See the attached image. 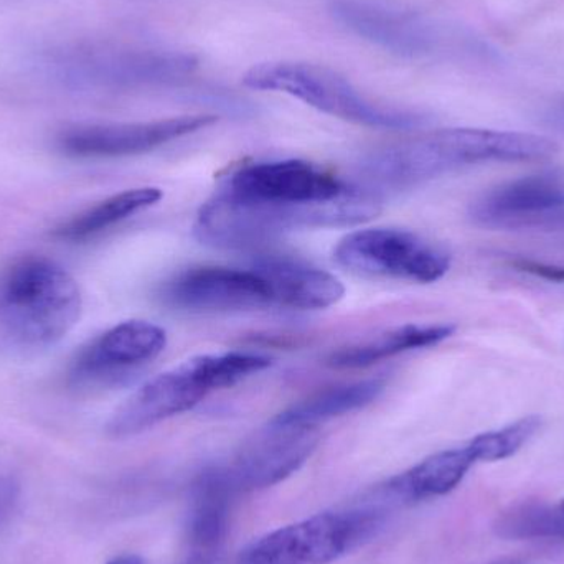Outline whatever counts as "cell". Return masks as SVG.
<instances>
[{"label": "cell", "mask_w": 564, "mask_h": 564, "mask_svg": "<svg viewBox=\"0 0 564 564\" xmlns=\"http://www.w3.org/2000/svg\"><path fill=\"white\" fill-rule=\"evenodd\" d=\"M384 391V381L380 378L355 381V383L338 384L308 394L299 403L282 411L273 421L281 424H297V426H315L324 421L354 413L373 403Z\"/></svg>", "instance_id": "obj_20"}, {"label": "cell", "mask_w": 564, "mask_h": 564, "mask_svg": "<svg viewBox=\"0 0 564 564\" xmlns=\"http://www.w3.org/2000/svg\"><path fill=\"white\" fill-rule=\"evenodd\" d=\"M476 464L479 460L469 443L441 451L388 480L378 494L384 500L390 499V503H416L447 496L460 486Z\"/></svg>", "instance_id": "obj_17"}, {"label": "cell", "mask_w": 564, "mask_h": 564, "mask_svg": "<svg viewBox=\"0 0 564 564\" xmlns=\"http://www.w3.org/2000/svg\"><path fill=\"white\" fill-rule=\"evenodd\" d=\"M387 519V503L380 499L317 513L261 536L241 552L238 564H328L377 539Z\"/></svg>", "instance_id": "obj_4"}, {"label": "cell", "mask_w": 564, "mask_h": 564, "mask_svg": "<svg viewBox=\"0 0 564 564\" xmlns=\"http://www.w3.org/2000/svg\"><path fill=\"white\" fill-rule=\"evenodd\" d=\"M456 327L451 324H408L378 335L365 344L351 345L334 351L328 365L335 368H365L400 354L434 347L453 337Z\"/></svg>", "instance_id": "obj_19"}, {"label": "cell", "mask_w": 564, "mask_h": 564, "mask_svg": "<svg viewBox=\"0 0 564 564\" xmlns=\"http://www.w3.org/2000/svg\"><path fill=\"white\" fill-rule=\"evenodd\" d=\"M335 261L351 273L431 284L451 268L446 250L413 231L367 228L347 235L335 248Z\"/></svg>", "instance_id": "obj_6"}, {"label": "cell", "mask_w": 564, "mask_h": 564, "mask_svg": "<svg viewBox=\"0 0 564 564\" xmlns=\"http://www.w3.org/2000/svg\"><path fill=\"white\" fill-rule=\"evenodd\" d=\"M237 494L224 464L207 466L195 477L191 487L187 520V540L191 545L188 563H214L227 536L231 502Z\"/></svg>", "instance_id": "obj_15"}, {"label": "cell", "mask_w": 564, "mask_h": 564, "mask_svg": "<svg viewBox=\"0 0 564 564\" xmlns=\"http://www.w3.org/2000/svg\"><path fill=\"white\" fill-rule=\"evenodd\" d=\"M556 228H560V230H564V215L562 220L558 221V225H556Z\"/></svg>", "instance_id": "obj_29"}, {"label": "cell", "mask_w": 564, "mask_h": 564, "mask_svg": "<svg viewBox=\"0 0 564 564\" xmlns=\"http://www.w3.org/2000/svg\"><path fill=\"white\" fill-rule=\"evenodd\" d=\"M188 564H192V563H188Z\"/></svg>", "instance_id": "obj_31"}, {"label": "cell", "mask_w": 564, "mask_h": 564, "mask_svg": "<svg viewBox=\"0 0 564 564\" xmlns=\"http://www.w3.org/2000/svg\"><path fill=\"white\" fill-rule=\"evenodd\" d=\"M558 144L545 135L492 129H441L414 135L375 152L364 165L377 187H413L449 172L497 162L545 161Z\"/></svg>", "instance_id": "obj_1"}, {"label": "cell", "mask_w": 564, "mask_h": 564, "mask_svg": "<svg viewBox=\"0 0 564 564\" xmlns=\"http://www.w3.org/2000/svg\"><path fill=\"white\" fill-rule=\"evenodd\" d=\"M555 119H556V121H558V122H560V124H562V126H563V128H564V108L560 109V111H558V112H556Z\"/></svg>", "instance_id": "obj_27"}, {"label": "cell", "mask_w": 564, "mask_h": 564, "mask_svg": "<svg viewBox=\"0 0 564 564\" xmlns=\"http://www.w3.org/2000/svg\"><path fill=\"white\" fill-rule=\"evenodd\" d=\"M253 268L267 282L273 305L315 311L332 307L345 294L334 274L295 258L268 254L254 261Z\"/></svg>", "instance_id": "obj_16"}, {"label": "cell", "mask_w": 564, "mask_h": 564, "mask_svg": "<svg viewBox=\"0 0 564 564\" xmlns=\"http://www.w3.org/2000/svg\"><path fill=\"white\" fill-rule=\"evenodd\" d=\"M351 187L318 165L289 159L243 165L231 172L220 191L261 204L307 205L334 200Z\"/></svg>", "instance_id": "obj_9"}, {"label": "cell", "mask_w": 564, "mask_h": 564, "mask_svg": "<svg viewBox=\"0 0 564 564\" xmlns=\"http://www.w3.org/2000/svg\"><path fill=\"white\" fill-rule=\"evenodd\" d=\"M217 121V116L194 115L149 122L76 126L62 132L58 144L75 158H128L154 151Z\"/></svg>", "instance_id": "obj_13"}, {"label": "cell", "mask_w": 564, "mask_h": 564, "mask_svg": "<svg viewBox=\"0 0 564 564\" xmlns=\"http://www.w3.org/2000/svg\"><path fill=\"white\" fill-rule=\"evenodd\" d=\"M542 426L539 416H525L509 426L487 431L469 441L479 463H497L516 456Z\"/></svg>", "instance_id": "obj_23"}, {"label": "cell", "mask_w": 564, "mask_h": 564, "mask_svg": "<svg viewBox=\"0 0 564 564\" xmlns=\"http://www.w3.org/2000/svg\"><path fill=\"white\" fill-rule=\"evenodd\" d=\"M381 212L378 192L354 185L334 200L307 205H273L235 197L218 191L195 221L202 243L224 250L264 247L280 235L297 228L354 227Z\"/></svg>", "instance_id": "obj_2"}, {"label": "cell", "mask_w": 564, "mask_h": 564, "mask_svg": "<svg viewBox=\"0 0 564 564\" xmlns=\"http://www.w3.org/2000/svg\"><path fill=\"white\" fill-rule=\"evenodd\" d=\"M167 347L164 328L148 321L115 325L76 354L69 383L76 388H102L121 383L151 364Z\"/></svg>", "instance_id": "obj_8"}, {"label": "cell", "mask_w": 564, "mask_h": 564, "mask_svg": "<svg viewBox=\"0 0 564 564\" xmlns=\"http://www.w3.org/2000/svg\"><path fill=\"white\" fill-rule=\"evenodd\" d=\"M210 393L198 358H191L138 388L116 410L106 430L118 440L135 436L177 414L187 413Z\"/></svg>", "instance_id": "obj_10"}, {"label": "cell", "mask_w": 564, "mask_h": 564, "mask_svg": "<svg viewBox=\"0 0 564 564\" xmlns=\"http://www.w3.org/2000/svg\"><path fill=\"white\" fill-rule=\"evenodd\" d=\"M86 68V79L101 85H149L191 75L197 68V59L187 53L118 52L98 56Z\"/></svg>", "instance_id": "obj_18"}, {"label": "cell", "mask_w": 564, "mask_h": 564, "mask_svg": "<svg viewBox=\"0 0 564 564\" xmlns=\"http://www.w3.org/2000/svg\"><path fill=\"white\" fill-rule=\"evenodd\" d=\"M20 486L13 477L0 474V527L6 525L19 507Z\"/></svg>", "instance_id": "obj_24"}, {"label": "cell", "mask_w": 564, "mask_h": 564, "mask_svg": "<svg viewBox=\"0 0 564 564\" xmlns=\"http://www.w3.org/2000/svg\"><path fill=\"white\" fill-rule=\"evenodd\" d=\"M243 85L258 91L284 93L325 115L381 129H413L423 116L388 108L361 96L344 76L308 63H261L248 69Z\"/></svg>", "instance_id": "obj_5"}, {"label": "cell", "mask_w": 564, "mask_h": 564, "mask_svg": "<svg viewBox=\"0 0 564 564\" xmlns=\"http://www.w3.org/2000/svg\"><path fill=\"white\" fill-rule=\"evenodd\" d=\"M161 299L169 307L194 314L247 311L273 305L267 282L253 267H200L165 282Z\"/></svg>", "instance_id": "obj_11"}, {"label": "cell", "mask_w": 564, "mask_h": 564, "mask_svg": "<svg viewBox=\"0 0 564 564\" xmlns=\"http://www.w3.org/2000/svg\"><path fill=\"white\" fill-rule=\"evenodd\" d=\"M318 443V427L271 420L267 427L245 441L224 467L238 494L268 489L297 473Z\"/></svg>", "instance_id": "obj_7"}, {"label": "cell", "mask_w": 564, "mask_h": 564, "mask_svg": "<svg viewBox=\"0 0 564 564\" xmlns=\"http://www.w3.org/2000/svg\"><path fill=\"white\" fill-rule=\"evenodd\" d=\"M494 532L499 539L563 540L564 517L560 506H550L542 500H523L513 503L497 516Z\"/></svg>", "instance_id": "obj_22"}, {"label": "cell", "mask_w": 564, "mask_h": 564, "mask_svg": "<svg viewBox=\"0 0 564 564\" xmlns=\"http://www.w3.org/2000/svg\"><path fill=\"white\" fill-rule=\"evenodd\" d=\"M108 564H144L139 556L135 555H121L118 558L111 560Z\"/></svg>", "instance_id": "obj_26"}, {"label": "cell", "mask_w": 564, "mask_h": 564, "mask_svg": "<svg viewBox=\"0 0 564 564\" xmlns=\"http://www.w3.org/2000/svg\"><path fill=\"white\" fill-rule=\"evenodd\" d=\"M338 22L357 35L400 55L427 52L433 35L426 22L413 12L381 0H338L332 7Z\"/></svg>", "instance_id": "obj_14"}, {"label": "cell", "mask_w": 564, "mask_h": 564, "mask_svg": "<svg viewBox=\"0 0 564 564\" xmlns=\"http://www.w3.org/2000/svg\"><path fill=\"white\" fill-rule=\"evenodd\" d=\"M560 510H562L563 517H564V500L562 503H560Z\"/></svg>", "instance_id": "obj_30"}, {"label": "cell", "mask_w": 564, "mask_h": 564, "mask_svg": "<svg viewBox=\"0 0 564 564\" xmlns=\"http://www.w3.org/2000/svg\"><path fill=\"white\" fill-rule=\"evenodd\" d=\"M564 215V177L556 172L525 175L477 198L470 218L480 227L556 228Z\"/></svg>", "instance_id": "obj_12"}, {"label": "cell", "mask_w": 564, "mask_h": 564, "mask_svg": "<svg viewBox=\"0 0 564 564\" xmlns=\"http://www.w3.org/2000/svg\"><path fill=\"white\" fill-rule=\"evenodd\" d=\"M161 198L162 191L155 187H139L121 192L75 215L72 220L62 225L55 235L59 240L73 241V243L89 240L115 225L128 220L132 215L154 207Z\"/></svg>", "instance_id": "obj_21"}, {"label": "cell", "mask_w": 564, "mask_h": 564, "mask_svg": "<svg viewBox=\"0 0 564 564\" xmlns=\"http://www.w3.org/2000/svg\"><path fill=\"white\" fill-rule=\"evenodd\" d=\"M490 564H532V563L519 562V560H506V562H497V563H490Z\"/></svg>", "instance_id": "obj_28"}, {"label": "cell", "mask_w": 564, "mask_h": 564, "mask_svg": "<svg viewBox=\"0 0 564 564\" xmlns=\"http://www.w3.org/2000/svg\"><path fill=\"white\" fill-rule=\"evenodd\" d=\"M82 292L72 274L45 257H22L0 273V337L13 347H53L75 327Z\"/></svg>", "instance_id": "obj_3"}, {"label": "cell", "mask_w": 564, "mask_h": 564, "mask_svg": "<svg viewBox=\"0 0 564 564\" xmlns=\"http://www.w3.org/2000/svg\"><path fill=\"white\" fill-rule=\"evenodd\" d=\"M516 268L522 273L532 274L540 280L564 282V264L540 263V261L519 260Z\"/></svg>", "instance_id": "obj_25"}]
</instances>
